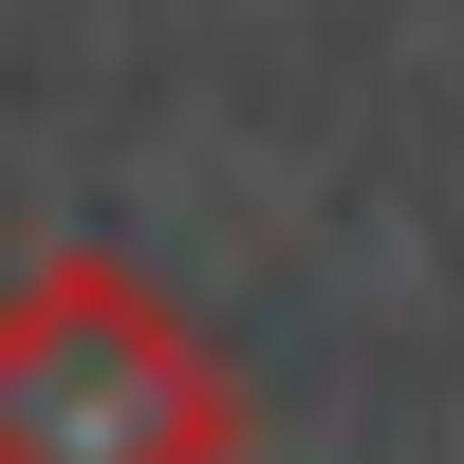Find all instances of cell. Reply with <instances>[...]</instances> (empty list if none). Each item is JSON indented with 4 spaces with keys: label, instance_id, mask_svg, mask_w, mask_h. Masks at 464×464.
<instances>
[{
    "label": "cell",
    "instance_id": "6da1fadb",
    "mask_svg": "<svg viewBox=\"0 0 464 464\" xmlns=\"http://www.w3.org/2000/svg\"><path fill=\"white\" fill-rule=\"evenodd\" d=\"M242 391L130 260H37L0 297V464H223Z\"/></svg>",
    "mask_w": 464,
    "mask_h": 464
}]
</instances>
